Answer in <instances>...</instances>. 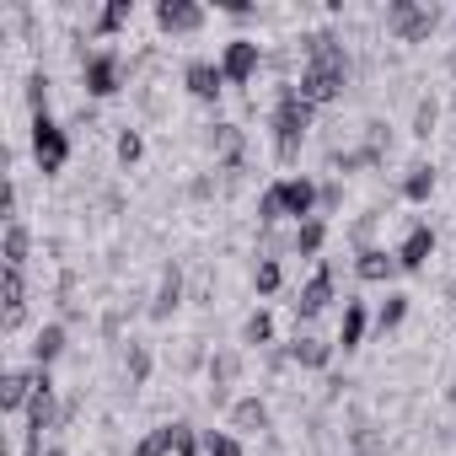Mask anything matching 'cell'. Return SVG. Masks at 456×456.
I'll use <instances>...</instances> for the list:
<instances>
[{
    "instance_id": "6da1fadb",
    "label": "cell",
    "mask_w": 456,
    "mask_h": 456,
    "mask_svg": "<svg viewBox=\"0 0 456 456\" xmlns=\"http://www.w3.org/2000/svg\"><path fill=\"white\" fill-rule=\"evenodd\" d=\"M301 44H306V65H301V76H296V92H301L312 108L338 102L344 86H349V49H344L333 33H306Z\"/></svg>"
},
{
    "instance_id": "d6986e66",
    "label": "cell",
    "mask_w": 456,
    "mask_h": 456,
    "mask_svg": "<svg viewBox=\"0 0 456 456\" xmlns=\"http://www.w3.org/2000/svg\"><path fill=\"white\" fill-rule=\"evenodd\" d=\"M0 301H6V328L17 333L22 317H28V269H6V280H0Z\"/></svg>"
},
{
    "instance_id": "e0dca14e",
    "label": "cell",
    "mask_w": 456,
    "mask_h": 456,
    "mask_svg": "<svg viewBox=\"0 0 456 456\" xmlns=\"http://www.w3.org/2000/svg\"><path fill=\"white\" fill-rule=\"evenodd\" d=\"M65 349H70L65 322H44V328L33 333V365H38V370H54V365L65 360Z\"/></svg>"
},
{
    "instance_id": "7c38bea8",
    "label": "cell",
    "mask_w": 456,
    "mask_h": 456,
    "mask_svg": "<svg viewBox=\"0 0 456 456\" xmlns=\"http://www.w3.org/2000/svg\"><path fill=\"white\" fill-rule=\"evenodd\" d=\"M435 248H440V237H435V225H408V237L397 242V264H403V274H419V269H429V258H435Z\"/></svg>"
},
{
    "instance_id": "74e56055",
    "label": "cell",
    "mask_w": 456,
    "mask_h": 456,
    "mask_svg": "<svg viewBox=\"0 0 456 456\" xmlns=\"http://www.w3.org/2000/svg\"><path fill=\"white\" fill-rule=\"evenodd\" d=\"M445 403L456 408V370H451V387H445Z\"/></svg>"
},
{
    "instance_id": "5b68a950",
    "label": "cell",
    "mask_w": 456,
    "mask_h": 456,
    "mask_svg": "<svg viewBox=\"0 0 456 456\" xmlns=\"http://www.w3.org/2000/svg\"><path fill=\"white\" fill-rule=\"evenodd\" d=\"M274 193H280V215L285 220H317L322 215V183L306 177V172H290V177H274Z\"/></svg>"
},
{
    "instance_id": "cb8c5ba5",
    "label": "cell",
    "mask_w": 456,
    "mask_h": 456,
    "mask_svg": "<svg viewBox=\"0 0 456 456\" xmlns=\"http://www.w3.org/2000/svg\"><path fill=\"white\" fill-rule=\"evenodd\" d=\"M134 22V6H129V0H113V6H102L86 28H92V38H113L118 28H129Z\"/></svg>"
},
{
    "instance_id": "83f0119b",
    "label": "cell",
    "mask_w": 456,
    "mask_h": 456,
    "mask_svg": "<svg viewBox=\"0 0 456 456\" xmlns=\"http://www.w3.org/2000/svg\"><path fill=\"white\" fill-rule=\"evenodd\" d=\"M242 344H248V349H269V344H274V312L258 306V312L242 322Z\"/></svg>"
},
{
    "instance_id": "ac0fdd59",
    "label": "cell",
    "mask_w": 456,
    "mask_h": 456,
    "mask_svg": "<svg viewBox=\"0 0 456 456\" xmlns=\"http://www.w3.org/2000/svg\"><path fill=\"white\" fill-rule=\"evenodd\" d=\"M285 349H290V365H301V370H328L333 365V344L317 338V333H296Z\"/></svg>"
},
{
    "instance_id": "603a6c76",
    "label": "cell",
    "mask_w": 456,
    "mask_h": 456,
    "mask_svg": "<svg viewBox=\"0 0 456 456\" xmlns=\"http://www.w3.org/2000/svg\"><path fill=\"white\" fill-rule=\"evenodd\" d=\"M408 306H413V301H408L403 290H387V301L376 306V317H370V328H376L381 338H387V333H397V328L408 322Z\"/></svg>"
},
{
    "instance_id": "f1b7e54d",
    "label": "cell",
    "mask_w": 456,
    "mask_h": 456,
    "mask_svg": "<svg viewBox=\"0 0 456 456\" xmlns=\"http://www.w3.org/2000/svg\"><path fill=\"white\" fill-rule=\"evenodd\" d=\"M349 451H354V456H387V440H381V429H376V424H365V419H360V424L349 429Z\"/></svg>"
},
{
    "instance_id": "2e32d148",
    "label": "cell",
    "mask_w": 456,
    "mask_h": 456,
    "mask_svg": "<svg viewBox=\"0 0 456 456\" xmlns=\"http://www.w3.org/2000/svg\"><path fill=\"white\" fill-rule=\"evenodd\" d=\"M177 306H183V269H177V264H161V280H156V296H151L145 312H151L156 322H167Z\"/></svg>"
},
{
    "instance_id": "484cf974",
    "label": "cell",
    "mask_w": 456,
    "mask_h": 456,
    "mask_svg": "<svg viewBox=\"0 0 456 456\" xmlns=\"http://www.w3.org/2000/svg\"><path fill=\"white\" fill-rule=\"evenodd\" d=\"M280 285H285L280 253H258V264H253V290H258V296H280Z\"/></svg>"
},
{
    "instance_id": "44dd1931",
    "label": "cell",
    "mask_w": 456,
    "mask_h": 456,
    "mask_svg": "<svg viewBox=\"0 0 456 456\" xmlns=\"http://www.w3.org/2000/svg\"><path fill=\"white\" fill-rule=\"evenodd\" d=\"M0 258H6V269H28V258H33V232H28V220H6Z\"/></svg>"
},
{
    "instance_id": "4fadbf2b",
    "label": "cell",
    "mask_w": 456,
    "mask_h": 456,
    "mask_svg": "<svg viewBox=\"0 0 456 456\" xmlns=\"http://www.w3.org/2000/svg\"><path fill=\"white\" fill-rule=\"evenodd\" d=\"M33 392H38V365L6 370V376H0V413H28Z\"/></svg>"
},
{
    "instance_id": "8992f818",
    "label": "cell",
    "mask_w": 456,
    "mask_h": 456,
    "mask_svg": "<svg viewBox=\"0 0 456 456\" xmlns=\"http://www.w3.org/2000/svg\"><path fill=\"white\" fill-rule=\"evenodd\" d=\"M440 6H413V0H392L387 6V33L397 38V44H424L435 28H440Z\"/></svg>"
},
{
    "instance_id": "9a60e30c",
    "label": "cell",
    "mask_w": 456,
    "mask_h": 456,
    "mask_svg": "<svg viewBox=\"0 0 456 456\" xmlns=\"http://www.w3.org/2000/svg\"><path fill=\"white\" fill-rule=\"evenodd\" d=\"M370 317H376V312H370L365 301H354V296H349V301H344V317H338V338H333V349L354 354V349L365 344V333H370Z\"/></svg>"
},
{
    "instance_id": "4316f807",
    "label": "cell",
    "mask_w": 456,
    "mask_h": 456,
    "mask_svg": "<svg viewBox=\"0 0 456 456\" xmlns=\"http://www.w3.org/2000/svg\"><path fill=\"white\" fill-rule=\"evenodd\" d=\"M172 445H177V424H156L151 435H140V440H134V451H129V456H172Z\"/></svg>"
},
{
    "instance_id": "52a82bcc",
    "label": "cell",
    "mask_w": 456,
    "mask_h": 456,
    "mask_svg": "<svg viewBox=\"0 0 456 456\" xmlns=\"http://www.w3.org/2000/svg\"><path fill=\"white\" fill-rule=\"evenodd\" d=\"M333 301H338V264H333V258H322V264H317V274L296 290V317H301V322H312V317H322Z\"/></svg>"
},
{
    "instance_id": "8fae6325",
    "label": "cell",
    "mask_w": 456,
    "mask_h": 456,
    "mask_svg": "<svg viewBox=\"0 0 456 456\" xmlns=\"http://www.w3.org/2000/svg\"><path fill=\"white\" fill-rule=\"evenodd\" d=\"M204 376H209V403L232 408V387H237V376H242V354H237V349H215Z\"/></svg>"
},
{
    "instance_id": "e575fe53",
    "label": "cell",
    "mask_w": 456,
    "mask_h": 456,
    "mask_svg": "<svg viewBox=\"0 0 456 456\" xmlns=\"http://www.w3.org/2000/svg\"><path fill=\"white\" fill-rule=\"evenodd\" d=\"M274 220H285V215H280V193H274V183H269V188L258 193V225H264V232H269Z\"/></svg>"
},
{
    "instance_id": "f35d334b",
    "label": "cell",
    "mask_w": 456,
    "mask_h": 456,
    "mask_svg": "<svg viewBox=\"0 0 456 456\" xmlns=\"http://www.w3.org/2000/svg\"><path fill=\"white\" fill-rule=\"evenodd\" d=\"M44 456H70V451H65V445H49V451H44Z\"/></svg>"
},
{
    "instance_id": "7a4b0ae2",
    "label": "cell",
    "mask_w": 456,
    "mask_h": 456,
    "mask_svg": "<svg viewBox=\"0 0 456 456\" xmlns=\"http://www.w3.org/2000/svg\"><path fill=\"white\" fill-rule=\"evenodd\" d=\"M312 118H317V108L296 92V81H285V86L274 92V113H269V134H274L280 167H296V161H301V145H306Z\"/></svg>"
},
{
    "instance_id": "ab89813d",
    "label": "cell",
    "mask_w": 456,
    "mask_h": 456,
    "mask_svg": "<svg viewBox=\"0 0 456 456\" xmlns=\"http://www.w3.org/2000/svg\"><path fill=\"white\" fill-rule=\"evenodd\" d=\"M451 301H456V280H451Z\"/></svg>"
},
{
    "instance_id": "8d00e7d4",
    "label": "cell",
    "mask_w": 456,
    "mask_h": 456,
    "mask_svg": "<svg viewBox=\"0 0 456 456\" xmlns=\"http://www.w3.org/2000/svg\"><path fill=\"white\" fill-rule=\"evenodd\" d=\"M344 204V183H322V215Z\"/></svg>"
},
{
    "instance_id": "836d02e7",
    "label": "cell",
    "mask_w": 456,
    "mask_h": 456,
    "mask_svg": "<svg viewBox=\"0 0 456 456\" xmlns=\"http://www.w3.org/2000/svg\"><path fill=\"white\" fill-rule=\"evenodd\" d=\"M172 456H204V435H199L193 424H177V445H172Z\"/></svg>"
},
{
    "instance_id": "4dcf8cb0",
    "label": "cell",
    "mask_w": 456,
    "mask_h": 456,
    "mask_svg": "<svg viewBox=\"0 0 456 456\" xmlns=\"http://www.w3.org/2000/svg\"><path fill=\"white\" fill-rule=\"evenodd\" d=\"M124 370H129V387H145V381H151V349L129 338V349H124Z\"/></svg>"
},
{
    "instance_id": "3957f363",
    "label": "cell",
    "mask_w": 456,
    "mask_h": 456,
    "mask_svg": "<svg viewBox=\"0 0 456 456\" xmlns=\"http://www.w3.org/2000/svg\"><path fill=\"white\" fill-rule=\"evenodd\" d=\"M124 86H129V60H124L118 49H97V54L81 60V92H86V97L108 102V97H118Z\"/></svg>"
},
{
    "instance_id": "7402d4cb",
    "label": "cell",
    "mask_w": 456,
    "mask_h": 456,
    "mask_svg": "<svg viewBox=\"0 0 456 456\" xmlns=\"http://www.w3.org/2000/svg\"><path fill=\"white\" fill-rule=\"evenodd\" d=\"M290 248L301 253V258H317L322 264V248H328V220L317 215V220H301L296 232H290Z\"/></svg>"
},
{
    "instance_id": "d590c367",
    "label": "cell",
    "mask_w": 456,
    "mask_h": 456,
    "mask_svg": "<svg viewBox=\"0 0 456 456\" xmlns=\"http://www.w3.org/2000/svg\"><path fill=\"white\" fill-rule=\"evenodd\" d=\"M28 108H33V113H49V76H44V70L28 81Z\"/></svg>"
},
{
    "instance_id": "30bf717a",
    "label": "cell",
    "mask_w": 456,
    "mask_h": 456,
    "mask_svg": "<svg viewBox=\"0 0 456 456\" xmlns=\"http://www.w3.org/2000/svg\"><path fill=\"white\" fill-rule=\"evenodd\" d=\"M204 22H209V12L193 6V0H161V6H156V28H161L167 38H188V33H199Z\"/></svg>"
},
{
    "instance_id": "ba28073f",
    "label": "cell",
    "mask_w": 456,
    "mask_h": 456,
    "mask_svg": "<svg viewBox=\"0 0 456 456\" xmlns=\"http://www.w3.org/2000/svg\"><path fill=\"white\" fill-rule=\"evenodd\" d=\"M220 70H225V81H232V86L258 81V70H264V44H258V38H232V44L220 49Z\"/></svg>"
},
{
    "instance_id": "9c48e42d",
    "label": "cell",
    "mask_w": 456,
    "mask_h": 456,
    "mask_svg": "<svg viewBox=\"0 0 456 456\" xmlns=\"http://www.w3.org/2000/svg\"><path fill=\"white\" fill-rule=\"evenodd\" d=\"M225 86H232V81H225L220 60H188V65H183V92H188L193 102H220Z\"/></svg>"
},
{
    "instance_id": "d4e9b609",
    "label": "cell",
    "mask_w": 456,
    "mask_h": 456,
    "mask_svg": "<svg viewBox=\"0 0 456 456\" xmlns=\"http://www.w3.org/2000/svg\"><path fill=\"white\" fill-rule=\"evenodd\" d=\"M403 199H408V204H429V199H435V167H429V161H413V167H408Z\"/></svg>"
},
{
    "instance_id": "5bb4252c",
    "label": "cell",
    "mask_w": 456,
    "mask_h": 456,
    "mask_svg": "<svg viewBox=\"0 0 456 456\" xmlns=\"http://www.w3.org/2000/svg\"><path fill=\"white\" fill-rule=\"evenodd\" d=\"M397 274H403L397 248H365V253H354V280H365V285H392Z\"/></svg>"
},
{
    "instance_id": "277c9868",
    "label": "cell",
    "mask_w": 456,
    "mask_h": 456,
    "mask_svg": "<svg viewBox=\"0 0 456 456\" xmlns=\"http://www.w3.org/2000/svg\"><path fill=\"white\" fill-rule=\"evenodd\" d=\"M28 140H33V161H38L44 177L65 172V161H70V129L54 113H33V134Z\"/></svg>"
},
{
    "instance_id": "d6a6232c",
    "label": "cell",
    "mask_w": 456,
    "mask_h": 456,
    "mask_svg": "<svg viewBox=\"0 0 456 456\" xmlns=\"http://www.w3.org/2000/svg\"><path fill=\"white\" fill-rule=\"evenodd\" d=\"M435 124H440V102H435V97H419V108H413V134H419V140H429V134H435Z\"/></svg>"
},
{
    "instance_id": "f546056e",
    "label": "cell",
    "mask_w": 456,
    "mask_h": 456,
    "mask_svg": "<svg viewBox=\"0 0 456 456\" xmlns=\"http://www.w3.org/2000/svg\"><path fill=\"white\" fill-rule=\"evenodd\" d=\"M204 456H248V445L232 429H204Z\"/></svg>"
},
{
    "instance_id": "ffe728a7",
    "label": "cell",
    "mask_w": 456,
    "mask_h": 456,
    "mask_svg": "<svg viewBox=\"0 0 456 456\" xmlns=\"http://www.w3.org/2000/svg\"><path fill=\"white\" fill-rule=\"evenodd\" d=\"M274 419H269V403L264 397H237L232 403V435H264Z\"/></svg>"
},
{
    "instance_id": "1f68e13d",
    "label": "cell",
    "mask_w": 456,
    "mask_h": 456,
    "mask_svg": "<svg viewBox=\"0 0 456 456\" xmlns=\"http://www.w3.org/2000/svg\"><path fill=\"white\" fill-rule=\"evenodd\" d=\"M113 151H118V167H134V161L145 156V134L124 124V129H118V145H113Z\"/></svg>"
}]
</instances>
